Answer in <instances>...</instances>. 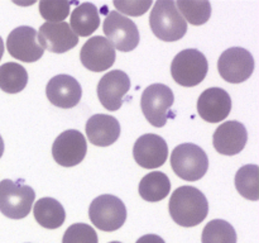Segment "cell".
Masks as SVG:
<instances>
[{"label":"cell","mask_w":259,"mask_h":243,"mask_svg":"<svg viewBox=\"0 0 259 243\" xmlns=\"http://www.w3.org/2000/svg\"><path fill=\"white\" fill-rule=\"evenodd\" d=\"M103 30L106 39L120 52H131L139 43V30L133 20L116 10L109 13L104 20Z\"/></svg>","instance_id":"8"},{"label":"cell","mask_w":259,"mask_h":243,"mask_svg":"<svg viewBox=\"0 0 259 243\" xmlns=\"http://www.w3.org/2000/svg\"><path fill=\"white\" fill-rule=\"evenodd\" d=\"M168 209L175 223L190 228L204 222L209 214V202L197 187L181 186L172 192Z\"/></svg>","instance_id":"1"},{"label":"cell","mask_w":259,"mask_h":243,"mask_svg":"<svg viewBox=\"0 0 259 243\" xmlns=\"http://www.w3.org/2000/svg\"><path fill=\"white\" fill-rule=\"evenodd\" d=\"M110 243H121V242H116V240H114V242H110Z\"/></svg>","instance_id":"33"},{"label":"cell","mask_w":259,"mask_h":243,"mask_svg":"<svg viewBox=\"0 0 259 243\" xmlns=\"http://www.w3.org/2000/svg\"><path fill=\"white\" fill-rule=\"evenodd\" d=\"M88 152V142L85 136L76 129L62 132L55 139L52 146V156L58 165L72 167L83 161Z\"/></svg>","instance_id":"10"},{"label":"cell","mask_w":259,"mask_h":243,"mask_svg":"<svg viewBox=\"0 0 259 243\" xmlns=\"http://www.w3.org/2000/svg\"><path fill=\"white\" fill-rule=\"evenodd\" d=\"M171 166L180 179L197 181L207 172L209 158L201 147L194 143H182L172 152Z\"/></svg>","instance_id":"3"},{"label":"cell","mask_w":259,"mask_h":243,"mask_svg":"<svg viewBox=\"0 0 259 243\" xmlns=\"http://www.w3.org/2000/svg\"><path fill=\"white\" fill-rule=\"evenodd\" d=\"M136 243H166L163 238L157 234H146L139 238Z\"/></svg>","instance_id":"30"},{"label":"cell","mask_w":259,"mask_h":243,"mask_svg":"<svg viewBox=\"0 0 259 243\" xmlns=\"http://www.w3.org/2000/svg\"><path fill=\"white\" fill-rule=\"evenodd\" d=\"M33 213L38 224L47 229H57L66 219L65 208L53 197H42L37 200Z\"/></svg>","instance_id":"21"},{"label":"cell","mask_w":259,"mask_h":243,"mask_svg":"<svg viewBox=\"0 0 259 243\" xmlns=\"http://www.w3.org/2000/svg\"><path fill=\"white\" fill-rule=\"evenodd\" d=\"M100 25V15L95 4L82 3L78 4L71 13L70 27L76 35L88 37L98 30Z\"/></svg>","instance_id":"20"},{"label":"cell","mask_w":259,"mask_h":243,"mask_svg":"<svg viewBox=\"0 0 259 243\" xmlns=\"http://www.w3.org/2000/svg\"><path fill=\"white\" fill-rule=\"evenodd\" d=\"M78 4L75 2H66V0H42L39 2V13L43 19L51 23L63 22L70 14L71 7Z\"/></svg>","instance_id":"27"},{"label":"cell","mask_w":259,"mask_h":243,"mask_svg":"<svg viewBox=\"0 0 259 243\" xmlns=\"http://www.w3.org/2000/svg\"><path fill=\"white\" fill-rule=\"evenodd\" d=\"M3 153H4V141H3L2 136H0V158H2Z\"/></svg>","instance_id":"32"},{"label":"cell","mask_w":259,"mask_h":243,"mask_svg":"<svg viewBox=\"0 0 259 243\" xmlns=\"http://www.w3.org/2000/svg\"><path fill=\"white\" fill-rule=\"evenodd\" d=\"M149 25L157 38L164 42H175L186 34L187 23L172 0H158L149 15Z\"/></svg>","instance_id":"2"},{"label":"cell","mask_w":259,"mask_h":243,"mask_svg":"<svg viewBox=\"0 0 259 243\" xmlns=\"http://www.w3.org/2000/svg\"><path fill=\"white\" fill-rule=\"evenodd\" d=\"M131 89V78L124 71L114 70L100 78L98 84V96L105 109L116 111L123 105V98Z\"/></svg>","instance_id":"12"},{"label":"cell","mask_w":259,"mask_h":243,"mask_svg":"<svg viewBox=\"0 0 259 243\" xmlns=\"http://www.w3.org/2000/svg\"><path fill=\"white\" fill-rule=\"evenodd\" d=\"M91 223L104 232H114L126 220V208L118 196L104 194L93 200L89 208Z\"/></svg>","instance_id":"6"},{"label":"cell","mask_w":259,"mask_h":243,"mask_svg":"<svg viewBox=\"0 0 259 243\" xmlns=\"http://www.w3.org/2000/svg\"><path fill=\"white\" fill-rule=\"evenodd\" d=\"M209 62L204 53L195 48L184 50L175 56L171 65V75L179 85L192 88L206 77Z\"/></svg>","instance_id":"4"},{"label":"cell","mask_w":259,"mask_h":243,"mask_svg":"<svg viewBox=\"0 0 259 243\" xmlns=\"http://www.w3.org/2000/svg\"><path fill=\"white\" fill-rule=\"evenodd\" d=\"M28 84V72L17 62H7L0 66V89L8 94L24 90Z\"/></svg>","instance_id":"23"},{"label":"cell","mask_w":259,"mask_h":243,"mask_svg":"<svg viewBox=\"0 0 259 243\" xmlns=\"http://www.w3.org/2000/svg\"><path fill=\"white\" fill-rule=\"evenodd\" d=\"M176 8H179L177 10L182 13L186 23L189 22L192 25L205 24L210 19V15H211V4L209 2H185V0H179L176 3Z\"/></svg>","instance_id":"26"},{"label":"cell","mask_w":259,"mask_h":243,"mask_svg":"<svg viewBox=\"0 0 259 243\" xmlns=\"http://www.w3.org/2000/svg\"><path fill=\"white\" fill-rule=\"evenodd\" d=\"M133 156L137 164L143 169H158L168 157L167 142L157 134H143L136 141Z\"/></svg>","instance_id":"13"},{"label":"cell","mask_w":259,"mask_h":243,"mask_svg":"<svg viewBox=\"0 0 259 243\" xmlns=\"http://www.w3.org/2000/svg\"><path fill=\"white\" fill-rule=\"evenodd\" d=\"M175 96L171 89L163 84L149 85L141 98V108L147 120L153 127L166 126Z\"/></svg>","instance_id":"7"},{"label":"cell","mask_w":259,"mask_h":243,"mask_svg":"<svg viewBox=\"0 0 259 243\" xmlns=\"http://www.w3.org/2000/svg\"><path fill=\"white\" fill-rule=\"evenodd\" d=\"M202 243H237L234 227L227 220L214 219L205 225L202 230Z\"/></svg>","instance_id":"25"},{"label":"cell","mask_w":259,"mask_h":243,"mask_svg":"<svg viewBox=\"0 0 259 243\" xmlns=\"http://www.w3.org/2000/svg\"><path fill=\"white\" fill-rule=\"evenodd\" d=\"M235 187L243 197L257 201L259 199V167L245 165L235 175Z\"/></svg>","instance_id":"24"},{"label":"cell","mask_w":259,"mask_h":243,"mask_svg":"<svg viewBox=\"0 0 259 243\" xmlns=\"http://www.w3.org/2000/svg\"><path fill=\"white\" fill-rule=\"evenodd\" d=\"M38 42L43 50L53 53H65L78 43V37L66 22H46L38 30Z\"/></svg>","instance_id":"14"},{"label":"cell","mask_w":259,"mask_h":243,"mask_svg":"<svg viewBox=\"0 0 259 243\" xmlns=\"http://www.w3.org/2000/svg\"><path fill=\"white\" fill-rule=\"evenodd\" d=\"M86 134L89 141L99 147H108L118 141L120 124L118 119L108 114H95L86 122Z\"/></svg>","instance_id":"19"},{"label":"cell","mask_w":259,"mask_h":243,"mask_svg":"<svg viewBox=\"0 0 259 243\" xmlns=\"http://www.w3.org/2000/svg\"><path fill=\"white\" fill-rule=\"evenodd\" d=\"M7 50L12 57L23 62H35L45 53L38 42L37 30L28 25H22L10 32L7 39Z\"/></svg>","instance_id":"11"},{"label":"cell","mask_w":259,"mask_h":243,"mask_svg":"<svg viewBox=\"0 0 259 243\" xmlns=\"http://www.w3.org/2000/svg\"><path fill=\"white\" fill-rule=\"evenodd\" d=\"M199 115L209 123H219L232 111V99L222 88H210L202 91L197 100Z\"/></svg>","instance_id":"16"},{"label":"cell","mask_w":259,"mask_h":243,"mask_svg":"<svg viewBox=\"0 0 259 243\" xmlns=\"http://www.w3.org/2000/svg\"><path fill=\"white\" fill-rule=\"evenodd\" d=\"M114 7L118 9V13H124L131 17L143 15L153 4L152 0H115Z\"/></svg>","instance_id":"29"},{"label":"cell","mask_w":259,"mask_h":243,"mask_svg":"<svg viewBox=\"0 0 259 243\" xmlns=\"http://www.w3.org/2000/svg\"><path fill=\"white\" fill-rule=\"evenodd\" d=\"M218 70L220 76L228 83H243L247 81L254 71V58L245 48H228L219 57Z\"/></svg>","instance_id":"9"},{"label":"cell","mask_w":259,"mask_h":243,"mask_svg":"<svg viewBox=\"0 0 259 243\" xmlns=\"http://www.w3.org/2000/svg\"><path fill=\"white\" fill-rule=\"evenodd\" d=\"M35 192L22 181L5 179L0 182V212L10 219H23L30 213Z\"/></svg>","instance_id":"5"},{"label":"cell","mask_w":259,"mask_h":243,"mask_svg":"<svg viewBox=\"0 0 259 243\" xmlns=\"http://www.w3.org/2000/svg\"><path fill=\"white\" fill-rule=\"evenodd\" d=\"M62 243H99L98 233L86 223H75L66 229Z\"/></svg>","instance_id":"28"},{"label":"cell","mask_w":259,"mask_h":243,"mask_svg":"<svg viewBox=\"0 0 259 243\" xmlns=\"http://www.w3.org/2000/svg\"><path fill=\"white\" fill-rule=\"evenodd\" d=\"M248 141V133L244 124L238 120L224 122L214 132L212 143L219 153L234 156L244 149Z\"/></svg>","instance_id":"18"},{"label":"cell","mask_w":259,"mask_h":243,"mask_svg":"<svg viewBox=\"0 0 259 243\" xmlns=\"http://www.w3.org/2000/svg\"><path fill=\"white\" fill-rule=\"evenodd\" d=\"M3 55H4V42H3V38L0 37V60H2Z\"/></svg>","instance_id":"31"},{"label":"cell","mask_w":259,"mask_h":243,"mask_svg":"<svg viewBox=\"0 0 259 243\" xmlns=\"http://www.w3.org/2000/svg\"><path fill=\"white\" fill-rule=\"evenodd\" d=\"M115 48L105 37L96 35L86 40L80 52L82 65L93 72H101L110 68L115 62Z\"/></svg>","instance_id":"15"},{"label":"cell","mask_w":259,"mask_h":243,"mask_svg":"<svg viewBox=\"0 0 259 243\" xmlns=\"http://www.w3.org/2000/svg\"><path fill=\"white\" fill-rule=\"evenodd\" d=\"M169 191H171V182L168 176L163 172H149L139 182V195L146 201H161L168 195Z\"/></svg>","instance_id":"22"},{"label":"cell","mask_w":259,"mask_h":243,"mask_svg":"<svg viewBox=\"0 0 259 243\" xmlns=\"http://www.w3.org/2000/svg\"><path fill=\"white\" fill-rule=\"evenodd\" d=\"M46 95L57 108L70 109L80 103L82 89L80 83L72 76L57 75L48 81Z\"/></svg>","instance_id":"17"}]
</instances>
